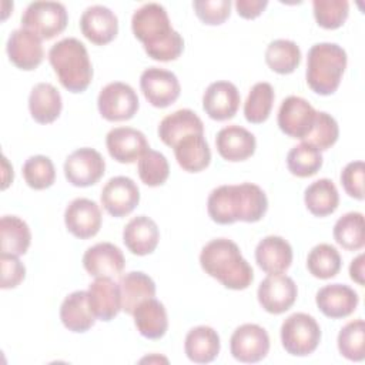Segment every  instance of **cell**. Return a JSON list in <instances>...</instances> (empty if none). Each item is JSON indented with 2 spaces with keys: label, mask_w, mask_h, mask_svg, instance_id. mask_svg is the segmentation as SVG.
<instances>
[{
  "label": "cell",
  "mask_w": 365,
  "mask_h": 365,
  "mask_svg": "<svg viewBox=\"0 0 365 365\" xmlns=\"http://www.w3.org/2000/svg\"><path fill=\"white\" fill-rule=\"evenodd\" d=\"M315 117V108L305 98L289 96L282 100L277 120L278 127L284 134L304 140L311 133Z\"/></svg>",
  "instance_id": "obj_10"
},
{
  "label": "cell",
  "mask_w": 365,
  "mask_h": 365,
  "mask_svg": "<svg viewBox=\"0 0 365 365\" xmlns=\"http://www.w3.org/2000/svg\"><path fill=\"white\" fill-rule=\"evenodd\" d=\"M83 265L94 278H111L123 272L125 259L123 251L117 245L111 242H98L84 252Z\"/></svg>",
  "instance_id": "obj_21"
},
{
  "label": "cell",
  "mask_w": 365,
  "mask_h": 365,
  "mask_svg": "<svg viewBox=\"0 0 365 365\" xmlns=\"http://www.w3.org/2000/svg\"><path fill=\"white\" fill-rule=\"evenodd\" d=\"M64 222L74 237L87 240L94 237L101 227V210L88 198L73 200L64 211Z\"/></svg>",
  "instance_id": "obj_16"
},
{
  "label": "cell",
  "mask_w": 365,
  "mask_h": 365,
  "mask_svg": "<svg viewBox=\"0 0 365 365\" xmlns=\"http://www.w3.org/2000/svg\"><path fill=\"white\" fill-rule=\"evenodd\" d=\"M265 63L278 74H289L301 63V50L292 40H274L265 50Z\"/></svg>",
  "instance_id": "obj_35"
},
{
  "label": "cell",
  "mask_w": 365,
  "mask_h": 365,
  "mask_svg": "<svg viewBox=\"0 0 365 365\" xmlns=\"http://www.w3.org/2000/svg\"><path fill=\"white\" fill-rule=\"evenodd\" d=\"M48 61L66 90L83 93L90 86L93 67L87 48L78 38L66 37L53 44Z\"/></svg>",
  "instance_id": "obj_4"
},
{
  "label": "cell",
  "mask_w": 365,
  "mask_h": 365,
  "mask_svg": "<svg viewBox=\"0 0 365 365\" xmlns=\"http://www.w3.org/2000/svg\"><path fill=\"white\" fill-rule=\"evenodd\" d=\"M140 87L145 100L157 108L171 106L181 91L177 76L160 67L145 68L140 77Z\"/></svg>",
  "instance_id": "obj_11"
},
{
  "label": "cell",
  "mask_w": 365,
  "mask_h": 365,
  "mask_svg": "<svg viewBox=\"0 0 365 365\" xmlns=\"http://www.w3.org/2000/svg\"><path fill=\"white\" fill-rule=\"evenodd\" d=\"M63 101L58 90L50 83L36 84L29 96V110L34 121L50 124L58 118Z\"/></svg>",
  "instance_id": "obj_28"
},
{
  "label": "cell",
  "mask_w": 365,
  "mask_h": 365,
  "mask_svg": "<svg viewBox=\"0 0 365 365\" xmlns=\"http://www.w3.org/2000/svg\"><path fill=\"white\" fill-rule=\"evenodd\" d=\"M187 134H204L201 118L190 108H181L165 115L158 125L160 140L171 148Z\"/></svg>",
  "instance_id": "obj_26"
},
{
  "label": "cell",
  "mask_w": 365,
  "mask_h": 365,
  "mask_svg": "<svg viewBox=\"0 0 365 365\" xmlns=\"http://www.w3.org/2000/svg\"><path fill=\"white\" fill-rule=\"evenodd\" d=\"M68 21L64 4L57 1H33L21 16V29H26L41 40H50L60 34Z\"/></svg>",
  "instance_id": "obj_7"
},
{
  "label": "cell",
  "mask_w": 365,
  "mask_h": 365,
  "mask_svg": "<svg viewBox=\"0 0 365 365\" xmlns=\"http://www.w3.org/2000/svg\"><path fill=\"white\" fill-rule=\"evenodd\" d=\"M241 97L235 84L230 81L211 83L202 96V108L210 118L225 121L232 118L240 107Z\"/></svg>",
  "instance_id": "obj_19"
},
{
  "label": "cell",
  "mask_w": 365,
  "mask_h": 365,
  "mask_svg": "<svg viewBox=\"0 0 365 365\" xmlns=\"http://www.w3.org/2000/svg\"><path fill=\"white\" fill-rule=\"evenodd\" d=\"M304 201L312 215L327 217L338 208L339 194L331 180L321 178L307 187L304 192Z\"/></svg>",
  "instance_id": "obj_33"
},
{
  "label": "cell",
  "mask_w": 365,
  "mask_h": 365,
  "mask_svg": "<svg viewBox=\"0 0 365 365\" xmlns=\"http://www.w3.org/2000/svg\"><path fill=\"white\" fill-rule=\"evenodd\" d=\"M138 175L148 187L163 185L170 174V165L164 154L155 150H147L138 160Z\"/></svg>",
  "instance_id": "obj_42"
},
{
  "label": "cell",
  "mask_w": 365,
  "mask_h": 365,
  "mask_svg": "<svg viewBox=\"0 0 365 365\" xmlns=\"http://www.w3.org/2000/svg\"><path fill=\"white\" fill-rule=\"evenodd\" d=\"M6 50L10 61L26 71L37 68L44 58L41 38L26 29H17L9 36Z\"/></svg>",
  "instance_id": "obj_17"
},
{
  "label": "cell",
  "mask_w": 365,
  "mask_h": 365,
  "mask_svg": "<svg viewBox=\"0 0 365 365\" xmlns=\"http://www.w3.org/2000/svg\"><path fill=\"white\" fill-rule=\"evenodd\" d=\"M315 302L325 317L336 319L349 317L356 309L359 297L345 284H329L317 292Z\"/></svg>",
  "instance_id": "obj_23"
},
{
  "label": "cell",
  "mask_w": 365,
  "mask_h": 365,
  "mask_svg": "<svg viewBox=\"0 0 365 365\" xmlns=\"http://www.w3.org/2000/svg\"><path fill=\"white\" fill-rule=\"evenodd\" d=\"M118 287L121 294V309L130 315H133L143 301L155 295V284L153 278L141 271H131L121 275Z\"/></svg>",
  "instance_id": "obj_30"
},
{
  "label": "cell",
  "mask_w": 365,
  "mask_h": 365,
  "mask_svg": "<svg viewBox=\"0 0 365 365\" xmlns=\"http://www.w3.org/2000/svg\"><path fill=\"white\" fill-rule=\"evenodd\" d=\"M80 29L87 40L97 46L113 41L118 33V20L114 11L101 4L87 7L80 17Z\"/></svg>",
  "instance_id": "obj_18"
},
{
  "label": "cell",
  "mask_w": 365,
  "mask_h": 365,
  "mask_svg": "<svg viewBox=\"0 0 365 365\" xmlns=\"http://www.w3.org/2000/svg\"><path fill=\"white\" fill-rule=\"evenodd\" d=\"M274 98V88L269 83L261 81L254 84L244 103L245 120L252 124L264 123L271 114Z\"/></svg>",
  "instance_id": "obj_36"
},
{
  "label": "cell",
  "mask_w": 365,
  "mask_h": 365,
  "mask_svg": "<svg viewBox=\"0 0 365 365\" xmlns=\"http://www.w3.org/2000/svg\"><path fill=\"white\" fill-rule=\"evenodd\" d=\"M268 210L265 192L252 182L235 185H220L214 188L207 200V211L217 224H232L235 221L257 222Z\"/></svg>",
  "instance_id": "obj_2"
},
{
  "label": "cell",
  "mask_w": 365,
  "mask_h": 365,
  "mask_svg": "<svg viewBox=\"0 0 365 365\" xmlns=\"http://www.w3.org/2000/svg\"><path fill=\"white\" fill-rule=\"evenodd\" d=\"M192 7L197 17L210 26L222 24L231 13L230 0H195Z\"/></svg>",
  "instance_id": "obj_45"
},
{
  "label": "cell",
  "mask_w": 365,
  "mask_h": 365,
  "mask_svg": "<svg viewBox=\"0 0 365 365\" xmlns=\"http://www.w3.org/2000/svg\"><path fill=\"white\" fill-rule=\"evenodd\" d=\"M255 261L267 274H282L291 267L292 248L282 237L268 235L258 242Z\"/></svg>",
  "instance_id": "obj_24"
},
{
  "label": "cell",
  "mask_w": 365,
  "mask_h": 365,
  "mask_svg": "<svg viewBox=\"0 0 365 365\" xmlns=\"http://www.w3.org/2000/svg\"><path fill=\"white\" fill-rule=\"evenodd\" d=\"M21 173L27 185L33 190L48 188L56 180L54 164L46 155H33L27 158Z\"/></svg>",
  "instance_id": "obj_41"
},
{
  "label": "cell",
  "mask_w": 365,
  "mask_h": 365,
  "mask_svg": "<svg viewBox=\"0 0 365 365\" xmlns=\"http://www.w3.org/2000/svg\"><path fill=\"white\" fill-rule=\"evenodd\" d=\"M101 204L113 217L130 214L140 202V190L137 184L124 175L110 178L101 190Z\"/></svg>",
  "instance_id": "obj_14"
},
{
  "label": "cell",
  "mask_w": 365,
  "mask_h": 365,
  "mask_svg": "<svg viewBox=\"0 0 365 365\" xmlns=\"http://www.w3.org/2000/svg\"><path fill=\"white\" fill-rule=\"evenodd\" d=\"M106 145L111 158L123 164H131L150 150L145 135L133 127H115L108 131Z\"/></svg>",
  "instance_id": "obj_15"
},
{
  "label": "cell",
  "mask_w": 365,
  "mask_h": 365,
  "mask_svg": "<svg viewBox=\"0 0 365 365\" xmlns=\"http://www.w3.org/2000/svg\"><path fill=\"white\" fill-rule=\"evenodd\" d=\"M334 240L348 251H358L365 244L364 215L356 211L344 214L334 225Z\"/></svg>",
  "instance_id": "obj_37"
},
{
  "label": "cell",
  "mask_w": 365,
  "mask_h": 365,
  "mask_svg": "<svg viewBox=\"0 0 365 365\" xmlns=\"http://www.w3.org/2000/svg\"><path fill=\"white\" fill-rule=\"evenodd\" d=\"M201 268L228 289H245L254 279V271L242 257L240 247L228 238H215L200 254Z\"/></svg>",
  "instance_id": "obj_3"
},
{
  "label": "cell",
  "mask_w": 365,
  "mask_h": 365,
  "mask_svg": "<svg viewBox=\"0 0 365 365\" xmlns=\"http://www.w3.org/2000/svg\"><path fill=\"white\" fill-rule=\"evenodd\" d=\"M312 9L315 20L321 27L335 30L345 23L349 3L346 0H314Z\"/></svg>",
  "instance_id": "obj_44"
},
{
  "label": "cell",
  "mask_w": 365,
  "mask_h": 365,
  "mask_svg": "<svg viewBox=\"0 0 365 365\" xmlns=\"http://www.w3.org/2000/svg\"><path fill=\"white\" fill-rule=\"evenodd\" d=\"M322 154L308 143L292 147L287 155V167L292 175L305 178L315 175L322 167Z\"/></svg>",
  "instance_id": "obj_39"
},
{
  "label": "cell",
  "mask_w": 365,
  "mask_h": 365,
  "mask_svg": "<svg viewBox=\"0 0 365 365\" xmlns=\"http://www.w3.org/2000/svg\"><path fill=\"white\" fill-rule=\"evenodd\" d=\"M364 171L362 161H352L341 173V184L345 192L355 200H364Z\"/></svg>",
  "instance_id": "obj_46"
},
{
  "label": "cell",
  "mask_w": 365,
  "mask_h": 365,
  "mask_svg": "<svg viewBox=\"0 0 365 365\" xmlns=\"http://www.w3.org/2000/svg\"><path fill=\"white\" fill-rule=\"evenodd\" d=\"M97 107L108 121H125L135 115L140 103L134 88L121 81H113L101 88Z\"/></svg>",
  "instance_id": "obj_8"
},
{
  "label": "cell",
  "mask_w": 365,
  "mask_h": 365,
  "mask_svg": "<svg viewBox=\"0 0 365 365\" xmlns=\"http://www.w3.org/2000/svg\"><path fill=\"white\" fill-rule=\"evenodd\" d=\"M106 171L101 154L90 147L73 151L64 161V175L74 187H90L96 184Z\"/></svg>",
  "instance_id": "obj_9"
},
{
  "label": "cell",
  "mask_w": 365,
  "mask_h": 365,
  "mask_svg": "<svg viewBox=\"0 0 365 365\" xmlns=\"http://www.w3.org/2000/svg\"><path fill=\"white\" fill-rule=\"evenodd\" d=\"M338 349L349 361H364L365 358V324L354 319L341 328L338 334Z\"/></svg>",
  "instance_id": "obj_40"
},
{
  "label": "cell",
  "mask_w": 365,
  "mask_h": 365,
  "mask_svg": "<svg viewBox=\"0 0 365 365\" xmlns=\"http://www.w3.org/2000/svg\"><path fill=\"white\" fill-rule=\"evenodd\" d=\"M342 265L341 255L331 244L315 245L307 257L308 271L319 279H328L335 277Z\"/></svg>",
  "instance_id": "obj_38"
},
{
  "label": "cell",
  "mask_w": 365,
  "mask_h": 365,
  "mask_svg": "<svg viewBox=\"0 0 365 365\" xmlns=\"http://www.w3.org/2000/svg\"><path fill=\"white\" fill-rule=\"evenodd\" d=\"M267 6H268L267 0H237L235 1V9L238 16L248 20L258 17Z\"/></svg>",
  "instance_id": "obj_48"
},
{
  "label": "cell",
  "mask_w": 365,
  "mask_h": 365,
  "mask_svg": "<svg viewBox=\"0 0 365 365\" xmlns=\"http://www.w3.org/2000/svg\"><path fill=\"white\" fill-rule=\"evenodd\" d=\"M349 277L359 285H364V254H359L355 259H352L349 265Z\"/></svg>",
  "instance_id": "obj_49"
},
{
  "label": "cell",
  "mask_w": 365,
  "mask_h": 365,
  "mask_svg": "<svg viewBox=\"0 0 365 365\" xmlns=\"http://www.w3.org/2000/svg\"><path fill=\"white\" fill-rule=\"evenodd\" d=\"M338 135L339 128L335 118L325 111H317L312 130L302 141L314 145L319 151H324L336 143Z\"/></svg>",
  "instance_id": "obj_43"
},
{
  "label": "cell",
  "mask_w": 365,
  "mask_h": 365,
  "mask_svg": "<svg viewBox=\"0 0 365 365\" xmlns=\"http://www.w3.org/2000/svg\"><path fill=\"white\" fill-rule=\"evenodd\" d=\"M215 147L218 154L227 161H244L255 153L257 141L247 128L231 124L221 128L215 137Z\"/></svg>",
  "instance_id": "obj_20"
},
{
  "label": "cell",
  "mask_w": 365,
  "mask_h": 365,
  "mask_svg": "<svg viewBox=\"0 0 365 365\" xmlns=\"http://www.w3.org/2000/svg\"><path fill=\"white\" fill-rule=\"evenodd\" d=\"M230 351L240 362H259L269 351V336L262 327L257 324H244L232 332Z\"/></svg>",
  "instance_id": "obj_12"
},
{
  "label": "cell",
  "mask_w": 365,
  "mask_h": 365,
  "mask_svg": "<svg viewBox=\"0 0 365 365\" xmlns=\"http://www.w3.org/2000/svg\"><path fill=\"white\" fill-rule=\"evenodd\" d=\"M60 319L71 332H86L94 325L96 317L90 308L87 291H74L64 298Z\"/></svg>",
  "instance_id": "obj_31"
},
{
  "label": "cell",
  "mask_w": 365,
  "mask_h": 365,
  "mask_svg": "<svg viewBox=\"0 0 365 365\" xmlns=\"http://www.w3.org/2000/svg\"><path fill=\"white\" fill-rule=\"evenodd\" d=\"M321 341V328L314 317L295 312L281 325V342L284 349L295 356L312 354Z\"/></svg>",
  "instance_id": "obj_6"
},
{
  "label": "cell",
  "mask_w": 365,
  "mask_h": 365,
  "mask_svg": "<svg viewBox=\"0 0 365 365\" xmlns=\"http://www.w3.org/2000/svg\"><path fill=\"white\" fill-rule=\"evenodd\" d=\"M0 264H1V288H16L26 275V267L21 264V261L16 255L10 254H1L0 255Z\"/></svg>",
  "instance_id": "obj_47"
},
{
  "label": "cell",
  "mask_w": 365,
  "mask_h": 365,
  "mask_svg": "<svg viewBox=\"0 0 365 365\" xmlns=\"http://www.w3.org/2000/svg\"><path fill=\"white\" fill-rule=\"evenodd\" d=\"M346 53L335 43H317L308 50L307 83L312 91L329 96L339 87L346 68Z\"/></svg>",
  "instance_id": "obj_5"
},
{
  "label": "cell",
  "mask_w": 365,
  "mask_h": 365,
  "mask_svg": "<svg viewBox=\"0 0 365 365\" xmlns=\"http://www.w3.org/2000/svg\"><path fill=\"white\" fill-rule=\"evenodd\" d=\"M88 304L100 321H111L121 311L120 287L110 277L96 278L87 289Z\"/></svg>",
  "instance_id": "obj_22"
},
{
  "label": "cell",
  "mask_w": 365,
  "mask_h": 365,
  "mask_svg": "<svg viewBox=\"0 0 365 365\" xmlns=\"http://www.w3.org/2000/svg\"><path fill=\"white\" fill-rule=\"evenodd\" d=\"M160 231L154 220L147 215L131 218L123 231V241L128 251L135 255L151 254L158 245Z\"/></svg>",
  "instance_id": "obj_25"
},
{
  "label": "cell",
  "mask_w": 365,
  "mask_h": 365,
  "mask_svg": "<svg viewBox=\"0 0 365 365\" xmlns=\"http://www.w3.org/2000/svg\"><path fill=\"white\" fill-rule=\"evenodd\" d=\"M1 254L20 257L27 252L31 242V232L26 221L16 215H4L0 220Z\"/></svg>",
  "instance_id": "obj_34"
},
{
  "label": "cell",
  "mask_w": 365,
  "mask_h": 365,
  "mask_svg": "<svg viewBox=\"0 0 365 365\" xmlns=\"http://www.w3.org/2000/svg\"><path fill=\"white\" fill-rule=\"evenodd\" d=\"M137 331L148 339H160L168 329L167 311L158 299L148 298L143 301L133 312Z\"/></svg>",
  "instance_id": "obj_29"
},
{
  "label": "cell",
  "mask_w": 365,
  "mask_h": 365,
  "mask_svg": "<svg viewBox=\"0 0 365 365\" xmlns=\"http://www.w3.org/2000/svg\"><path fill=\"white\" fill-rule=\"evenodd\" d=\"M220 336L217 331L207 325H200L188 331L184 342V351L190 361L195 364H208L220 354Z\"/></svg>",
  "instance_id": "obj_32"
},
{
  "label": "cell",
  "mask_w": 365,
  "mask_h": 365,
  "mask_svg": "<svg viewBox=\"0 0 365 365\" xmlns=\"http://www.w3.org/2000/svg\"><path fill=\"white\" fill-rule=\"evenodd\" d=\"M178 165L188 173H200L211 161V150L204 134H187L174 147Z\"/></svg>",
  "instance_id": "obj_27"
},
{
  "label": "cell",
  "mask_w": 365,
  "mask_h": 365,
  "mask_svg": "<svg viewBox=\"0 0 365 365\" xmlns=\"http://www.w3.org/2000/svg\"><path fill=\"white\" fill-rule=\"evenodd\" d=\"M131 29L153 60L171 61L182 53L184 40L173 29L164 6L158 3H145L137 9L131 19Z\"/></svg>",
  "instance_id": "obj_1"
},
{
  "label": "cell",
  "mask_w": 365,
  "mask_h": 365,
  "mask_svg": "<svg viewBox=\"0 0 365 365\" xmlns=\"http://www.w3.org/2000/svg\"><path fill=\"white\" fill-rule=\"evenodd\" d=\"M297 295L298 288L294 279L282 274H268L257 291L259 305L275 315L288 311L294 305Z\"/></svg>",
  "instance_id": "obj_13"
}]
</instances>
